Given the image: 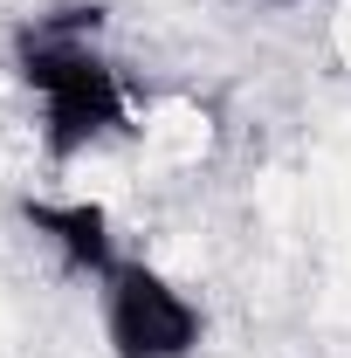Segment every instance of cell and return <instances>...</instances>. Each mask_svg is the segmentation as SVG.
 <instances>
[{
  "mask_svg": "<svg viewBox=\"0 0 351 358\" xmlns=\"http://www.w3.org/2000/svg\"><path fill=\"white\" fill-rule=\"evenodd\" d=\"M96 28H103V7L76 0V7L35 14L14 35V76L42 96V152L55 166L131 131V96L117 62L96 48Z\"/></svg>",
  "mask_w": 351,
  "mask_h": 358,
  "instance_id": "obj_1",
  "label": "cell"
},
{
  "mask_svg": "<svg viewBox=\"0 0 351 358\" xmlns=\"http://www.w3.org/2000/svg\"><path fill=\"white\" fill-rule=\"evenodd\" d=\"M207 338L200 303L152 262H117L103 275V345L110 358H193Z\"/></svg>",
  "mask_w": 351,
  "mask_h": 358,
  "instance_id": "obj_2",
  "label": "cell"
},
{
  "mask_svg": "<svg viewBox=\"0 0 351 358\" xmlns=\"http://www.w3.org/2000/svg\"><path fill=\"white\" fill-rule=\"evenodd\" d=\"M21 221L35 227L76 275H96V282H103L110 268L124 262V255H117V234H110V214H103L96 200H35V193H28V200H21Z\"/></svg>",
  "mask_w": 351,
  "mask_h": 358,
  "instance_id": "obj_3",
  "label": "cell"
},
{
  "mask_svg": "<svg viewBox=\"0 0 351 358\" xmlns=\"http://www.w3.org/2000/svg\"><path fill=\"white\" fill-rule=\"evenodd\" d=\"M255 7H289V0H255Z\"/></svg>",
  "mask_w": 351,
  "mask_h": 358,
  "instance_id": "obj_4",
  "label": "cell"
}]
</instances>
